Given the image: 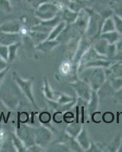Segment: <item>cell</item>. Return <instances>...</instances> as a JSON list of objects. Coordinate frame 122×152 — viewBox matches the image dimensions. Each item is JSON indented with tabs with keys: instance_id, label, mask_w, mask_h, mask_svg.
I'll use <instances>...</instances> for the list:
<instances>
[{
	"instance_id": "obj_10",
	"label": "cell",
	"mask_w": 122,
	"mask_h": 152,
	"mask_svg": "<svg viewBox=\"0 0 122 152\" xmlns=\"http://www.w3.org/2000/svg\"><path fill=\"white\" fill-rule=\"evenodd\" d=\"M98 59H108V58L106 56L101 55V54L98 53L95 50V48L93 47V45H92L90 48L88 50L87 52L85 53V55L82 56L80 62H79L78 67L82 66L84 64H85L86 62L98 60Z\"/></svg>"
},
{
	"instance_id": "obj_17",
	"label": "cell",
	"mask_w": 122,
	"mask_h": 152,
	"mask_svg": "<svg viewBox=\"0 0 122 152\" xmlns=\"http://www.w3.org/2000/svg\"><path fill=\"white\" fill-rule=\"evenodd\" d=\"M60 41L57 40H45L40 43L37 44L35 47V50L40 52L44 53H48L56 48L60 44Z\"/></svg>"
},
{
	"instance_id": "obj_8",
	"label": "cell",
	"mask_w": 122,
	"mask_h": 152,
	"mask_svg": "<svg viewBox=\"0 0 122 152\" xmlns=\"http://www.w3.org/2000/svg\"><path fill=\"white\" fill-rule=\"evenodd\" d=\"M89 21V15L85 10V8L79 12L78 17L75 22L71 24L72 28H74L76 31L79 35L85 34L86 29L88 28V24Z\"/></svg>"
},
{
	"instance_id": "obj_15",
	"label": "cell",
	"mask_w": 122,
	"mask_h": 152,
	"mask_svg": "<svg viewBox=\"0 0 122 152\" xmlns=\"http://www.w3.org/2000/svg\"><path fill=\"white\" fill-rule=\"evenodd\" d=\"M76 100H73L72 102L66 104H59L58 102H57V101H55V100H47V99H46V101H47V105H48L49 107L51 108V110L54 111V112H61L63 113H66L67 112V111H70V110L75 106L76 103Z\"/></svg>"
},
{
	"instance_id": "obj_32",
	"label": "cell",
	"mask_w": 122,
	"mask_h": 152,
	"mask_svg": "<svg viewBox=\"0 0 122 152\" xmlns=\"http://www.w3.org/2000/svg\"><path fill=\"white\" fill-rule=\"evenodd\" d=\"M116 31L115 30V25L114 20L112 17H109L106 18L103 23L102 28H101V34L106 33V32H110V31Z\"/></svg>"
},
{
	"instance_id": "obj_11",
	"label": "cell",
	"mask_w": 122,
	"mask_h": 152,
	"mask_svg": "<svg viewBox=\"0 0 122 152\" xmlns=\"http://www.w3.org/2000/svg\"><path fill=\"white\" fill-rule=\"evenodd\" d=\"M106 79L122 78V62H114L109 67L105 69Z\"/></svg>"
},
{
	"instance_id": "obj_24",
	"label": "cell",
	"mask_w": 122,
	"mask_h": 152,
	"mask_svg": "<svg viewBox=\"0 0 122 152\" xmlns=\"http://www.w3.org/2000/svg\"><path fill=\"white\" fill-rule=\"evenodd\" d=\"M108 44L109 43L103 38L98 37L96 38L94 43H93V47H94L95 50L101 55L106 56L107 54V49H108Z\"/></svg>"
},
{
	"instance_id": "obj_9",
	"label": "cell",
	"mask_w": 122,
	"mask_h": 152,
	"mask_svg": "<svg viewBox=\"0 0 122 152\" xmlns=\"http://www.w3.org/2000/svg\"><path fill=\"white\" fill-rule=\"evenodd\" d=\"M92 41H93V40H90L89 38H88L85 34L81 36L80 40H79V42L78 48H77L75 56H74L73 61H72L73 63L77 65L79 64V62H80L82 56L85 55V53L87 52L88 50L91 47V46L93 45Z\"/></svg>"
},
{
	"instance_id": "obj_22",
	"label": "cell",
	"mask_w": 122,
	"mask_h": 152,
	"mask_svg": "<svg viewBox=\"0 0 122 152\" xmlns=\"http://www.w3.org/2000/svg\"><path fill=\"white\" fill-rule=\"evenodd\" d=\"M115 91L114 90L113 88L111 85L110 81L108 79H106L105 82H104V84L97 91V94L98 95V97H99L100 100H101V99L105 98V97L113 96Z\"/></svg>"
},
{
	"instance_id": "obj_43",
	"label": "cell",
	"mask_w": 122,
	"mask_h": 152,
	"mask_svg": "<svg viewBox=\"0 0 122 152\" xmlns=\"http://www.w3.org/2000/svg\"><path fill=\"white\" fill-rule=\"evenodd\" d=\"M44 148H45L42 147V146L37 145V144H35V145H32L29 148H28L26 152H42L44 151Z\"/></svg>"
},
{
	"instance_id": "obj_12",
	"label": "cell",
	"mask_w": 122,
	"mask_h": 152,
	"mask_svg": "<svg viewBox=\"0 0 122 152\" xmlns=\"http://www.w3.org/2000/svg\"><path fill=\"white\" fill-rule=\"evenodd\" d=\"M21 28H22L21 23L18 20L5 21L2 24H0V32L12 34L20 33Z\"/></svg>"
},
{
	"instance_id": "obj_51",
	"label": "cell",
	"mask_w": 122,
	"mask_h": 152,
	"mask_svg": "<svg viewBox=\"0 0 122 152\" xmlns=\"http://www.w3.org/2000/svg\"><path fill=\"white\" fill-rule=\"evenodd\" d=\"M116 47H117V50L118 52L119 51H121L122 50V35L121 37V38L118 40V41L116 43Z\"/></svg>"
},
{
	"instance_id": "obj_3",
	"label": "cell",
	"mask_w": 122,
	"mask_h": 152,
	"mask_svg": "<svg viewBox=\"0 0 122 152\" xmlns=\"http://www.w3.org/2000/svg\"><path fill=\"white\" fill-rule=\"evenodd\" d=\"M12 78H13L15 82L17 84L18 86L19 87L21 92L29 100L31 104L35 107V109H37V105L33 94V83L35 77H31V78H27V79H24L17 72H14L12 74Z\"/></svg>"
},
{
	"instance_id": "obj_44",
	"label": "cell",
	"mask_w": 122,
	"mask_h": 152,
	"mask_svg": "<svg viewBox=\"0 0 122 152\" xmlns=\"http://www.w3.org/2000/svg\"><path fill=\"white\" fill-rule=\"evenodd\" d=\"M112 97H114L115 102L118 103V104H122V88H121L118 90L115 91Z\"/></svg>"
},
{
	"instance_id": "obj_39",
	"label": "cell",
	"mask_w": 122,
	"mask_h": 152,
	"mask_svg": "<svg viewBox=\"0 0 122 152\" xmlns=\"http://www.w3.org/2000/svg\"><path fill=\"white\" fill-rule=\"evenodd\" d=\"M0 8L5 12H10L12 10V4L10 0H0Z\"/></svg>"
},
{
	"instance_id": "obj_46",
	"label": "cell",
	"mask_w": 122,
	"mask_h": 152,
	"mask_svg": "<svg viewBox=\"0 0 122 152\" xmlns=\"http://www.w3.org/2000/svg\"><path fill=\"white\" fill-rule=\"evenodd\" d=\"M86 151H89V152H100V151H102V150H101V148L100 147H98V145H97L96 143H94L93 142H92L91 141V145H90V147H89V148Z\"/></svg>"
},
{
	"instance_id": "obj_53",
	"label": "cell",
	"mask_w": 122,
	"mask_h": 152,
	"mask_svg": "<svg viewBox=\"0 0 122 152\" xmlns=\"http://www.w3.org/2000/svg\"><path fill=\"white\" fill-rule=\"evenodd\" d=\"M10 2H12V4L13 5V4H17L18 2H19L20 0H10Z\"/></svg>"
},
{
	"instance_id": "obj_40",
	"label": "cell",
	"mask_w": 122,
	"mask_h": 152,
	"mask_svg": "<svg viewBox=\"0 0 122 152\" xmlns=\"http://www.w3.org/2000/svg\"><path fill=\"white\" fill-rule=\"evenodd\" d=\"M29 5H31L33 9H37L44 2H47L49 0H24Z\"/></svg>"
},
{
	"instance_id": "obj_36",
	"label": "cell",
	"mask_w": 122,
	"mask_h": 152,
	"mask_svg": "<svg viewBox=\"0 0 122 152\" xmlns=\"http://www.w3.org/2000/svg\"><path fill=\"white\" fill-rule=\"evenodd\" d=\"M76 100V98L74 97H72L68 94H60L59 93L58 95L57 100H56L57 102H58L59 104H69V103L72 102L73 100Z\"/></svg>"
},
{
	"instance_id": "obj_37",
	"label": "cell",
	"mask_w": 122,
	"mask_h": 152,
	"mask_svg": "<svg viewBox=\"0 0 122 152\" xmlns=\"http://www.w3.org/2000/svg\"><path fill=\"white\" fill-rule=\"evenodd\" d=\"M118 53L117 47H116V43H112V44H108V49H107V54L106 56L108 57V59L112 60L116 53Z\"/></svg>"
},
{
	"instance_id": "obj_34",
	"label": "cell",
	"mask_w": 122,
	"mask_h": 152,
	"mask_svg": "<svg viewBox=\"0 0 122 152\" xmlns=\"http://www.w3.org/2000/svg\"><path fill=\"white\" fill-rule=\"evenodd\" d=\"M1 151H16V149L13 145L10 136H8L6 139L3 142H2Z\"/></svg>"
},
{
	"instance_id": "obj_30",
	"label": "cell",
	"mask_w": 122,
	"mask_h": 152,
	"mask_svg": "<svg viewBox=\"0 0 122 152\" xmlns=\"http://www.w3.org/2000/svg\"><path fill=\"white\" fill-rule=\"evenodd\" d=\"M109 8L112 10L113 13L122 18V1L121 0H112L110 1Z\"/></svg>"
},
{
	"instance_id": "obj_55",
	"label": "cell",
	"mask_w": 122,
	"mask_h": 152,
	"mask_svg": "<svg viewBox=\"0 0 122 152\" xmlns=\"http://www.w3.org/2000/svg\"><path fill=\"white\" fill-rule=\"evenodd\" d=\"M1 148H2V142H0V151H1Z\"/></svg>"
},
{
	"instance_id": "obj_45",
	"label": "cell",
	"mask_w": 122,
	"mask_h": 152,
	"mask_svg": "<svg viewBox=\"0 0 122 152\" xmlns=\"http://www.w3.org/2000/svg\"><path fill=\"white\" fill-rule=\"evenodd\" d=\"M51 115L47 112H44L40 116V121H41V123H44V124H46V123H49V122L51 121Z\"/></svg>"
},
{
	"instance_id": "obj_23",
	"label": "cell",
	"mask_w": 122,
	"mask_h": 152,
	"mask_svg": "<svg viewBox=\"0 0 122 152\" xmlns=\"http://www.w3.org/2000/svg\"><path fill=\"white\" fill-rule=\"evenodd\" d=\"M43 94L44 97L47 100H57L59 93L54 92L51 88V85L49 83L48 80L47 78H44V84H43Z\"/></svg>"
},
{
	"instance_id": "obj_14",
	"label": "cell",
	"mask_w": 122,
	"mask_h": 152,
	"mask_svg": "<svg viewBox=\"0 0 122 152\" xmlns=\"http://www.w3.org/2000/svg\"><path fill=\"white\" fill-rule=\"evenodd\" d=\"M22 36L20 33H3L0 32V44L4 46H9L15 43L21 42Z\"/></svg>"
},
{
	"instance_id": "obj_49",
	"label": "cell",
	"mask_w": 122,
	"mask_h": 152,
	"mask_svg": "<svg viewBox=\"0 0 122 152\" xmlns=\"http://www.w3.org/2000/svg\"><path fill=\"white\" fill-rule=\"evenodd\" d=\"M9 69H10V67H8L6 68V69H5L4 70H2V71L0 72V82L3 80V78H5V76H6V75L8 74V72H9Z\"/></svg>"
},
{
	"instance_id": "obj_29",
	"label": "cell",
	"mask_w": 122,
	"mask_h": 152,
	"mask_svg": "<svg viewBox=\"0 0 122 152\" xmlns=\"http://www.w3.org/2000/svg\"><path fill=\"white\" fill-rule=\"evenodd\" d=\"M86 0H71L66 7H68L70 10L76 12H79L82 9L86 7L85 6Z\"/></svg>"
},
{
	"instance_id": "obj_33",
	"label": "cell",
	"mask_w": 122,
	"mask_h": 152,
	"mask_svg": "<svg viewBox=\"0 0 122 152\" xmlns=\"http://www.w3.org/2000/svg\"><path fill=\"white\" fill-rule=\"evenodd\" d=\"M122 138L121 137V135H118L117 136H115V138L112 141V142L109 144L108 147H107V151L111 152L118 151L121 144Z\"/></svg>"
},
{
	"instance_id": "obj_6",
	"label": "cell",
	"mask_w": 122,
	"mask_h": 152,
	"mask_svg": "<svg viewBox=\"0 0 122 152\" xmlns=\"http://www.w3.org/2000/svg\"><path fill=\"white\" fill-rule=\"evenodd\" d=\"M70 85L73 90L75 91L77 97L89 102L93 90L87 82H85L82 79L77 78L76 80L70 83Z\"/></svg>"
},
{
	"instance_id": "obj_20",
	"label": "cell",
	"mask_w": 122,
	"mask_h": 152,
	"mask_svg": "<svg viewBox=\"0 0 122 152\" xmlns=\"http://www.w3.org/2000/svg\"><path fill=\"white\" fill-rule=\"evenodd\" d=\"M99 97L98 95L97 91H92V94H91L90 100H89V102L87 104V113L89 116H92V114L96 112L98 110V107L99 105Z\"/></svg>"
},
{
	"instance_id": "obj_5",
	"label": "cell",
	"mask_w": 122,
	"mask_h": 152,
	"mask_svg": "<svg viewBox=\"0 0 122 152\" xmlns=\"http://www.w3.org/2000/svg\"><path fill=\"white\" fill-rule=\"evenodd\" d=\"M35 144L42 147H47L52 142L54 134L50 129L44 126H39L35 128Z\"/></svg>"
},
{
	"instance_id": "obj_1",
	"label": "cell",
	"mask_w": 122,
	"mask_h": 152,
	"mask_svg": "<svg viewBox=\"0 0 122 152\" xmlns=\"http://www.w3.org/2000/svg\"><path fill=\"white\" fill-rule=\"evenodd\" d=\"M78 78L90 85L93 91H97L106 80L105 69L101 67L85 68L78 73Z\"/></svg>"
},
{
	"instance_id": "obj_26",
	"label": "cell",
	"mask_w": 122,
	"mask_h": 152,
	"mask_svg": "<svg viewBox=\"0 0 122 152\" xmlns=\"http://www.w3.org/2000/svg\"><path fill=\"white\" fill-rule=\"evenodd\" d=\"M66 24L65 21H61L59 24H57L56 26L54 27L51 31V33L49 34V36L47 37V40H57L58 37L62 34L64 29L66 28Z\"/></svg>"
},
{
	"instance_id": "obj_21",
	"label": "cell",
	"mask_w": 122,
	"mask_h": 152,
	"mask_svg": "<svg viewBox=\"0 0 122 152\" xmlns=\"http://www.w3.org/2000/svg\"><path fill=\"white\" fill-rule=\"evenodd\" d=\"M48 36V34L43 33V32H40V31H32V30L28 29V37L35 44V46H37V44L44 41V40H47Z\"/></svg>"
},
{
	"instance_id": "obj_27",
	"label": "cell",
	"mask_w": 122,
	"mask_h": 152,
	"mask_svg": "<svg viewBox=\"0 0 122 152\" xmlns=\"http://www.w3.org/2000/svg\"><path fill=\"white\" fill-rule=\"evenodd\" d=\"M121 37V34L118 32L117 31H110V32H106V33H103L100 34L98 37L103 38L105 39L109 44H112V43H116L118 40Z\"/></svg>"
},
{
	"instance_id": "obj_54",
	"label": "cell",
	"mask_w": 122,
	"mask_h": 152,
	"mask_svg": "<svg viewBox=\"0 0 122 152\" xmlns=\"http://www.w3.org/2000/svg\"><path fill=\"white\" fill-rule=\"evenodd\" d=\"M118 151H119V152H121L122 151V141H121V144L120 148H119V149H118Z\"/></svg>"
},
{
	"instance_id": "obj_18",
	"label": "cell",
	"mask_w": 122,
	"mask_h": 152,
	"mask_svg": "<svg viewBox=\"0 0 122 152\" xmlns=\"http://www.w3.org/2000/svg\"><path fill=\"white\" fill-rule=\"evenodd\" d=\"M2 102L5 104V107L11 110H17L19 106V100L16 96L12 94H3L0 97Z\"/></svg>"
},
{
	"instance_id": "obj_19",
	"label": "cell",
	"mask_w": 122,
	"mask_h": 152,
	"mask_svg": "<svg viewBox=\"0 0 122 152\" xmlns=\"http://www.w3.org/2000/svg\"><path fill=\"white\" fill-rule=\"evenodd\" d=\"M76 139L79 142V144L80 145L81 148L83 149L84 151H86L89 148L91 145V140L89 139L87 129L85 126H82V130L79 132V134L77 135Z\"/></svg>"
},
{
	"instance_id": "obj_52",
	"label": "cell",
	"mask_w": 122,
	"mask_h": 152,
	"mask_svg": "<svg viewBox=\"0 0 122 152\" xmlns=\"http://www.w3.org/2000/svg\"><path fill=\"white\" fill-rule=\"evenodd\" d=\"M19 21L21 23V24H26V23L28 22V17H27L26 15L21 16V17L20 18Z\"/></svg>"
},
{
	"instance_id": "obj_2",
	"label": "cell",
	"mask_w": 122,
	"mask_h": 152,
	"mask_svg": "<svg viewBox=\"0 0 122 152\" xmlns=\"http://www.w3.org/2000/svg\"><path fill=\"white\" fill-rule=\"evenodd\" d=\"M85 9L89 15V24L85 35L90 40H96L101 34V28L105 19L103 18L102 16L95 9L85 7Z\"/></svg>"
},
{
	"instance_id": "obj_13",
	"label": "cell",
	"mask_w": 122,
	"mask_h": 152,
	"mask_svg": "<svg viewBox=\"0 0 122 152\" xmlns=\"http://www.w3.org/2000/svg\"><path fill=\"white\" fill-rule=\"evenodd\" d=\"M81 35H76L75 37H73L69 40L68 43L66 44V56L70 62H72L73 57L75 56L77 48H78L79 42L80 40Z\"/></svg>"
},
{
	"instance_id": "obj_35",
	"label": "cell",
	"mask_w": 122,
	"mask_h": 152,
	"mask_svg": "<svg viewBox=\"0 0 122 152\" xmlns=\"http://www.w3.org/2000/svg\"><path fill=\"white\" fill-rule=\"evenodd\" d=\"M66 144L68 145L69 148L70 149L71 151H84L83 149L81 148L80 145L79 144V142H77L76 138H71Z\"/></svg>"
},
{
	"instance_id": "obj_31",
	"label": "cell",
	"mask_w": 122,
	"mask_h": 152,
	"mask_svg": "<svg viewBox=\"0 0 122 152\" xmlns=\"http://www.w3.org/2000/svg\"><path fill=\"white\" fill-rule=\"evenodd\" d=\"M21 42H18V43H15L14 44H12V45L9 46V58H8V62L9 64L12 63V62H14L15 59H16L17 57V51L18 50V48L21 46Z\"/></svg>"
},
{
	"instance_id": "obj_4",
	"label": "cell",
	"mask_w": 122,
	"mask_h": 152,
	"mask_svg": "<svg viewBox=\"0 0 122 152\" xmlns=\"http://www.w3.org/2000/svg\"><path fill=\"white\" fill-rule=\"evenodd\" d=\"M60 10V9L56 3H54L51 0H49L47 2L42 3L37 9H35V15L39 20H49L55 17Z\"/></svg>"
},
{
	"instance_id": "obj_47",
	"label": "cell",
	"mask_w": 122,
	"mask_h": 152,
	"mask_svg": "<svg viewBox=\"0 0 122 152\" xmlns=\"http://www.w3.org/2000/svg\"><path fill=\"white\" fill-rule=\"evenodd\" d=\"M51 1H53L54 3H56L59 6L60 9H62L63 7L67 6V5L71 0H51Z\"/></svg>"
},
{
	"instance_id": "obj_28",
	"label": "cell",
	"mask_w": 122,
	"mask_h": 152,
	"mask_svg": "<svg viewBox=\"0 0 122 152\" xmlns=\"http://www.w3.org/2000/svg\"><path fill=\"white\" fill-rule=\"evenodd\" d=\"M10 138L12 139V142L13 143L14 147L15 148L16 151L17 152H26L27 151V147L24 144V142L18 138L16 133H12L10 135Z\"/></svg>"
},
{
	"instance_id": "obj_7",
	"label": "cell",
	"mask_w": 122,
	"mask_h": 152,
	"mask_svg": "<svg viewBox=\"0 0 122 152\" xmlns=\"http://www.w3.org/2000/svg\"><path fill=\"white\" fill-rule=\"evenodd\" d=\"M15 133L18 138L24 142L27 148L35 144V133L34 127L28 125H23L17 129Z\"/></svg>"
},
{
	"instance_id": "obj_48",
	"label": "cell",
	"mask_w": 122,
	"mask_h": 152,
	"mask_svg": "<svg viewBox=\"0 0 122 152\" xmlns=\"http://www.w3.org/2000/svg\"><path fill=\"white\" fill-rule=\"evenodd\" d=\"M9 63L7 61L5 60V59H2V57L0 56V72L9 67Z\"/></svg>"
},
{
	"instance_id": "obj_41",
	"label": "cell",
	"mask_w": 122,
	"mask_h": 152,
	"mask_svg": "<svg viewBox=\"0 0 122 152\" xmlns=\"http://www.w3.org/2000/svg\"><path fill=\"white\" fill-rule=\"evenodd\" d=\"M0 56L8 62V58H9V47L7 46H4L2 45V44H0Z\"/></svg>"
},
{
	"instance_id": "obj_42",
	"label": "cell",
	"mask_w": 122,
	"mask_h": 152,
	"mask_svg": "<svg viewBox=\"0 0 122 152\" xmlns=\"http://www.w3.org/2000/svg\"><path fill=\"white\" fill-rule=\"evenodd\" d=\"M115 116L112 112H106L105 113L103 114L102 119L103 121L106 123H111L114 121Z\"/></svg>"
},
{
	"instance_id": "obj_50",
	"label": "cell",
	"mask_w": 122,
	"mask_h": 152,
	"mask_svg": "<svg viewBox=\"0 0 122 152\" xmlns=\"http://www.w3.org/2000/svg\"><path fill=\"white\" fill-rule=\"evenodd\" d=\"M112 61H115V62H116V61H121V62H122V50L121 51H119V52H118L116 53V55L112 59Z\"/></svg>"
},
{
	"instance_id": "obj_38",
	"label": "cell",
	"mask_w": 122,
	"mask_h": 152,
	"mask_svg": "<svg viewBox=\"0 0 122 152\" xmlns=\"http://www.w3.org/2000/svg\"><path fill=\"white\" fill-rule=\"evenodd\" d=\"M112 18L114 20V22H115V30L120 34L122 35V18L115 14H113V15H112Z\"/></svg>"
},
{
	"instance_id": "obj_16",
	"label": "cell",
	"mask_w": 122,
	"mask_h": 152,
	"mask_svg": "<svg viewBox=\"0 0 122 152\" xmlns=\"http://www.w3.org/2000/svg\"><path fill=\"white\" fill-rule=\"evenodd\" d=\"M58 15L61 18V20L66 23L67 24H72L75 22L78 17L79 12H73L70 10L68 7H63L60 9V12H58Z\"/></svg>"
},
{
	"instance_id": "obj_25",
	"label": "cell",
	"mask_w": 122,
	"mask_h": 152,
	"mask_svg": "<svg viewBox=\"0 0 122 152\" xmlns=\"http://www.w3.org/2000/svg\"><path fill=\"white\" fill-rule=\"evenodd\" d=\"M82 125H81L79 123H70L66 126L65 132H66L71 138H76L77 135L79 134L82 129Z\"/></svg>"
}]
</instances>
